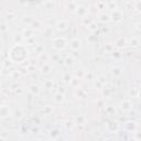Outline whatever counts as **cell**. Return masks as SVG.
<instances>
[{"label": "cell", "mask_w": 141, "mask_h": 141, "mask_svg": "<svg viewBox=\"0 0 141 141\" xmlns=\"http://www.w3.org/2000/svg\"><path fill=\"white\" fill-rule=\"evenodd\" d=\"M66 44H67V42H66V39H65V38L60 37V38H55L53 40V48L56 49V50H63V49H65Z\"/></svg>", "instance_id": "6da1fadb"}, {"label": "cell", "mask_w": 141, "mask_h": 141, "mask_svg": "<svg viewBox=\"0 0 141 141\" xmlns=\"http://www.w3.org/2000/svg\"><path fill=\"white\" fill-rule=\"evenodd\" d=\"M69 46L73 51H77V50L80 49L82 46V41L79 39H72L70 40V43H69Z\"/></svg>", "instance_id": "7a4b0ae2"}, {"label": "cell", "mask_w": 141, "mask_h": 141, "mask_svg": "<svg viewBox=\"0 0 141 141\" xmlns=\"http://www.w3.org/2000/svg\"><path fill=\"white\" fill-rule=\"evenodd\" d=\"M120 108H121V110H124V111H129V110H131V108H132V103L127 99L122 100V102L120 103Z\"/></svg>", "instance_id": "3957f363"}, {"label": "cell", "mask_w": 141, "mask_h": 141, "mask_svg": "<svg viewBox=\"0 0 141 141\" xmlns=\"http://www.w3.org/2000/svg\"><path fill=\"white\" fill-rule=\"evenodd\" d=\"M110 17H111V20H114L115 22H120L122 20V18H124L121 11H119V10H117V9L114 10V12H113V14Z\"/></svg>", "instance_id": "277c9868"}, {"label": "cell", "mask_w": 141, "mask_h": 141, "mask_svg": "<svg viewBox=\"0 0 141 141\" xmlns=\"http://www.w3.org/2000/svg\"><path fill=\"white\" fill-rule=\"evenodd\" d=\"M76 14L77 16H79V17H83V18H85V17H87V14H88V9L87 8H85L84 6H78L77 7V9H76Z\"/></svg>", "instance_id": "5b68a950"}, {"label": "cell", "mask_w": 141, "mask_h": 141, "mask_svg": "<svg viewBox=\"0 0 141 141\" xmlns=\"http://www.w3.org/2000/svg\"><path fill=\"white\" fill-rule=\"evenodd\" d=\"M127 45H128V42L125 38H118L115 41V46H117L119 49H124V48L127 46Z\"/></svg>", "instance_id": "8992f818"}, {"label": "cell", "mask_w": 141, "mask_h": 141, "mask_svg": "<svg viewBox=\"0 0 141 141\" xmlns=\"http://www.w3.org/2000/svg\"><path fill=\"white\" fill-rule=\"evenodd\" d=\"M0 116H1V118H6V117H8V116H10L9 106H7V105L1 106V108H0Z\"/></svg>", "instance_id": "52a82bcc"}, {"label": "cell", "mask_w": 141, "mask_h": 141, "mask_svg": "<svg viewBox=\"0 0 141 141\" xmlns=\"http://www.w3.org/2000/svg\"><path fill=\"white\" fill-rule=\"evenodd\" d=\"M67 28H68V24H67V22L65 21V20H60V21H57L56 29L58 30V31H65Z\"/></svg>", "instance_id": "ba28073f"}, {"label": "cell", "mask_w": 141, "mask_h": 141, "mask_svg": "<svg viewBox=\"0 0 141 141\" xmlns=\"http://www.w3.org/2000/svg\"><path fill=\"white\" fill-rule=\"evenodd\" d=\"M75 96H76L77 98L83 99V98L86 97V92H85L84 89H82V88H76V92H75Z\"/></svg>", "instance_id": "9c48e42d"}, {"label": "cell", "mask_w": 141, "mask_h": 141, "mask_svg": "<svg viewBox=\"0 0 141 141\" xmlns=\"http://www.w3.org/2000/svg\"><path fill=\"white\" fill-rule=\"evenodd\" d=\"M110 20H111V17L109 16V14H106V13H103L99 16V21L103 22V23H106V22H109Z\"/></svg>", "instance_id": "30bf717a"}, {"label": "cell", "mask_w": 141, "mask_h": 141, "mask_svg": "<svg viewBox=\"0 0 141 141\" xmlns=\"http://www.w3.org/2000/svg\"><path fill=\"white\" fill-rule=\"evenodd\" d=\"M69 83H70V86L74 87V88H78V87H79V85H80V83H79V78H78V77L70 78Z\"/></svg>", "instance_id": "8fae6325"}, {"label": "cell", "mask_w": 141, "mask_h": 141, "mask_svg": "<svg viewBox=\"0 0 141 141\" xmlns=\"http://www.w3.org/2000/svg\"><path fill=\"white\" fill-rule=\"evenodd\" d=\"M85 122H86V118H85V116L79 115V116H77V117H75V124H77V125H84Z\"/></svg>", "instance_id": "7c38bea8"}, {"label": "cell", "mask_w": 141, "mask_h": 141, "mask_svg": "<svg viewBox=\"0 0 141 141\" xmlns=\"http://www.w3.org/2000/svg\"><path fill=\"white\" fill-rule=\"evenodd\" d=\"M22 35H23L24 38H27V39L32 38L33 37V29H24Z\"/></svg>", "instance_id": "4fadbf2b"}, {"label": "cell", "mask_w": 141, "mask_h": 141, "mask_svg": "<svg viewBox=\"0 0 141 141\" xmlns=\"http://www.w3.org/2000/svg\"><path fill=\"white\" fill-rule=\"evenodd\" d=\"M51 69H52L51 65H50L49 63H44V65H43L42 68H41V72L43 74H49L50 72H51Z\"/></svg>", "instance_id": "5bb4252c"}, {"label": "cell", "mask_w": 141, "mask_h": 141, "mask_svg": "<svg viewBox=\"0 0 141 141\" xmlns=\"http://www.w3.org/2000/svg\"><path fill=\"white\" fill-rule=\"evenodd\" d=\"M128 44H130V45H131V46H133V48H136V46H138V45L140 44V40H139L137 37H132L131 39H130V42H129Z\"/></svg>", "instance_id": "9a60e30c"}, {"label": "cell", "mask_w": 141, "mask_h": 141, "mask_svg": "<svg viewBox=\"0 0 141 141\" xmlns=\"http://www.w3.org/2000/svg\"><path fill=\"white\" fill-rule=\"evenodd\" d=\"M29 90L32 95H39V93H40V88H39L38 85H31Z\"/></svg>", "instance_id": "2e32d148"}, {"label": "cell", "mask_w": 141, "mask_h": 141, "mask_svg": "<svg viewBox=\"0 0 141 141\" xmlns=\"http://www.w3.org/2000/svg\"><path fill=\"white\" fill-rule=\"evenodd\" d=\"M136 128H137V125H136V122L129 121V122L126 124V129H127L128 131H134Z\"/></svg>", "instance_id": "e0dca14e"}, {"label": "cell", "mask_w": 141, "mask_h": 141, "mask_svg": "<svg viewBox=\"0 0 141 141\" xmlns=\"http://www.w3.org/2000/svg\"><path fill=\"white\" fill-rule=\"evenodd\" d=\"M43 34L45 35V37H53V35H54V31H53V29L51 27H46V28L44 29Z\"/></svg>", "instance_id": "ac0fdd59"}, {"label": "cell", "mask_w": 141, "mask_h": 141, "mask_svg": "<svg viewBox=\"0 0 141 141\" xmlns=\"http://www.w3.org/2000/svg\"><path fill=\"white\" fill-rule=\"evenodd\" d=\"M77 4H76V2L75 1H70L68 4H67V9L69 10V11H72V12H75L76 11V9H77Z\"/></svg>", "instance_id": "d6986e66"}, {"label": "cell", "mask_w": 141, "mask_h": 141, "mask_svg": "<svg viewBox=\"0 0 141 141\" xmlns=\"http://www.w3.org/2000/svg\"><path fill=\"white\" fill-rule=\"evenodd\" d=\"M54 100L56 103H62L63 100H64V94H62V93H56L55 94V96H54Z\"/></svg>", "instance_id": "ffe728a7"}, {"label": "cell", "mask_w": 141, "mask_h": 141, "mask_svg": "<svg viewBox=\"0 0 141 141\" xmlns=\"http://www.w3.org/2000/svg\"><path fill=\"white\" fill-rule=\"evenodd\" d=\"M111 74L116 77H119L120 75L122 74V72H121V69H120L119 67H113L111 68Z\"/></svg>", "instance_id": "44dd1931"}, {"label": "cell", "mask_w": 141, "mask_h": 141, "mask_svg": "<svg viewBox=\"0 0 141 141\" xmlns=\"http://www.w3.org/2000/svg\"><path fill=\"white\" fill-rule=\"evenodd\" d=\"M31 27H32V29L34 30V29H37V30H39L40 28L42 27V23L39 21V20H34V21L31 23Z\"/></svg>", "instance_id": "7402d4cb"}, {"label": "cell", "mask_w": 141, "mask_h": 141, "mask_svg": "<svg viewBox=\"0 0 141 141\" xmlns=\"http://www.w3.org/2000/svg\"><path fill=\"white\" fill-rule=\"evenodd\" d=\"M64 63L66 66H72V65L74 64V58L72 56H67L66 58L64 60Z\"/></svg>", "instance_id": "603a6c76"}, {"label": "cell", "mask_w": 141, "mask_h": 141, "mask_svg": "<svg viewBox=\"0 0 141 141\" xmlns=\"http://www.w3.org/2000/svg\"><path fill=\"white\" fill-rule=\"evenodd\" d=\"M11 76H12V78H14V79H18V78H20V77L22 76V74H21V72H20V70H12Z\"/></svg>", "instance_id": "cb8c5ba5"}, {"label": "cell", "mask_w": 141, "mask_h": 141, "mask_svg": "<svg viewBox=\"0 0 141 141\" xmlns=\"http://www.w3.org/2000/svg\"><path fill=\"white\" fill-rule=\"evenodd\" d=\"M23 39H24V37H23L22 34H18V35L14 37V43H16V44H20V43L23 41Z\"/></svg>", "instance_id": "d4e9b609"}, {"label": "cell", "mask_w": 141, "mask_h": 141, "mask_svg": "<svg viewBox=\"0 0 141 141\" xmlns=\"http://www.w3.org/2000/svg\"><path fill=\"white\" fill-rule=\"evenodd\" d=\"M22 109L21 108H17L16 109V111H14V117H16L17 119H20V118H22Z\"/></svg>", "instance_id": "484cf974"}, {"label": "cell", "mask_w": 141, "mask_h": 141, "mask_svg": "<svg viewBox=\"0 0 141 141\" xmlns=\"http://www.w3.org/2000/svg\"><path fill=\"white\" fill-rule=\"evenodd\" d=\"M44 7L46 9H53L54 8V1L53 0H48V1L44 3Z\"/></svg>", "instance_id": "4316f807"}, {"label": "cell", "mask_w": 141, "mask_h": 141, "mask_svg": "<svg viewBox=\"0 0 141 141\" xmlns=\"http://www.w3.org/2000/svg\"><path fill=\"white\" fill-rule=\"evenodd\" d=\"M58 136H60V132L57 130H52V131L50 132V138L51 139H57Z\"/></svg>", "instance_id": "83f0119b"}, {"label": "cell", "mask_w": 141, "mask_h": 141, "mask_svg": "<svg viewBox=\"0 0 141 141\" xmlns=\"http://www.w3.org/2000/svg\"><path fill=\"white\" fill-rule=\"evenodd\" d=\"M44 86H45V88H48V89L53 88V86H54V82H53V80H46V82L44 83Z\"/></svg>", "instance_id": "f1b7e54d"}, {"label": "cell", "mask_w": 141, "mask_h": 141, "mask_svg": "<svg viewBox=\"0 0 141 141\" xmlns=\"http://www.w3.org/2000/svg\"><path fill=\"white\" fill-rule=\"evenodd\" d=\"M33 21H34V19H33L32 17H30V16L23 18V22H24V23H27V24H31Z\"/></svg>", "instance_id": "f546056e"}, {"label": "cell", "mask_w": 141, "mask_h": 141, "mask_svg": "<svg viewBox=\"0 0 141 141\" xmlns=\"http://www.w3.org/2000/svg\"><path fill=\"white\" fill-rule=\"evenodd\" d=\"M85 74H86V73H85V70L84 69H77L76 70V73H75V75H76V77H84L85 76Z\"/></svg>", "instance_id": "4dcf8cb0"}, {"label": "cell", "mask_w": 141, "mask_h": 141, "mask_svg": "<svg viewBox=\"0 0 141 141\" xmlns=\"http://www.w3.org/2000/svg\"><path fill=\"white\" fill-rule=\"evenodd\" d=\"M52 111H53V108L51 107V106H46V107H44V109H43L44 115H50Z\"/></svg>", "instance_id": "1f68e13d"}, {"label": "cell", "mask_w": 141, "mask_h": 141, "mask_svg": "<svg viewBox=\"0 0 141 141\" xmlns=\"http://www.w3.org/2000/svg\"><path fill=\"white\" fill-rule=\"evenodd\" d=\"M88 29L90 30V31H93V32H95V31H96V30L98 29V27H97V24H96V23H95V22H92V23H90V24H89V26H88Z\"/></svg>", "instance_id": "d6a6232c"}, {"label": "cell", "mask_w": 141, "mask_h": 141, "mask_svg": "<svg viewBox=\"0 0 141 141\" xmlns=\"http://www.w3.org/2000/svg\"><path fill=\"white\" fill-rule=\"evenodd\" d=\"M92 22H94L93 21V20L92 19H88V17H85V18H83V24H85V26H89V24L90 23H92Z\"/></svg>", "instance_id": "836d02e7"}, {"label": "cell", "mask_w": 141, "mask_h": 141, "mask_svg": "<svg viewBox=\"0 0 141 141\" xmlns=\"http://www.w3.org/2000/svg\"><path fill=\"white\" fill-rule=\"evenodd\" d=\"M94 87L96 88V89H102V88L104 87V85L100 83L98 79H96V82H95V84H94Z\"/></svg>", "instance_id": "e575fe53"}, {"label": "cell", "mask_w": 141, "mask_h": 141, "mask_svg": "<svg viewBox=\"0 0 141 141\" xmlns=\"http://www.w3.org/2000/svg\"><path fill=\"white\" fill-rule=\"evenodd\" d=\"M97 79H98V80H99V82H100V83H102L103 85H105L106 83H107V79H106V77L104 76V75H99V76L97 77Z\"/></svg>", "instance_id": "d590c367"}, {"label": "cell", "mask_w": 141, "mask_h": 141, "mask_svg": "<svg viewBox=\"0 0 141 141\" xmlns=\"http://www.w3.org/2000/svg\"><path fill=\"white\" fill-rule=\"evenodd\" d=\"M134 9L137 10L138 12H141V0H139V1L134 3Z\"/></svg>", "instance_id": "8d00e7d4"}, {"label": "cell", "mask_w": 141, "mask_h": 141, "mask_svg": "<svg viewBox=\"0 0 141 141\" xmlns=\"http://www.w3.org/2000/svg\"><path fill=\"white\" fill-rule=\"evenodd\" d=\"M138 93H139V90L137 88H132V89H130V92H129V94L131 95V96H138Z\"/></svg>", "instance_id": "74e56055"}, {"label": "cell", "mask_w": 141, "mask_h": 141, "mask_svg": "<svg viewBox=\"0 0 141 141\" xmlns=\"http://www.w3.org/2000/svg\"><path fill=\"white\" fill-rule=\"evenodd\" d=\"M35 51H37V53L41 54V53H43V51H44V48L42 46V45H38V46L35 48Z\"/></svg>", "instance_id": "f35d334b"}, {"label": "cell", "mask_w": 141, "mask_h": 141, "mask_svg": "<svg viewBox=\"0 0 141 141\" xmlns=\"http://www.w3.org/2000/svg\"><path fill=\"white\" fill-rule=\"evenodd\" d=\"M14 19V13L13 12H10V14L8 13L7 14V20H9V21H11V20Z\"/></svg>", "instance_id": "ab89813d"}, {"label": "cell", "mask_w": 141, "mask_h": 141, "mask_svg": "<svg viewBox=\"0 0 141 141\" xmlns=\"http://www.w3.org/2000/svg\"><path fill=\"white\" fill-rule=\"evenodd\" d=\"M40 58H41V60H44V61H46V60L49 58V56H48V55L43 52V53L40 54Z\"/></svg>", "instance_id": "60d3db41"}, {"label": "cell", "mask_w": 141, "mask_h": 141, "mask_svg": "<svg viewBox=\"0 0 141 141\" xmlns=\"http://www.w3.org/2000/svg\"><path fill=\"white\" fill-rule=\"evenodd\" d=\"M134 139H136V140H141V132H136Z\"/></svg>", "instance_id": "b9f144b4"}, {"label": "cell", "mask_w": 141, "mask_h": 141, "mask_svg": "<svg viewBox=\"0 0 141 141\" xmlns=\"http://www.w3.org/2000/svg\"><path fill=\"white\" fill-rule=\"evenodd\" d=\"M109 9L116 10V3H115V2H110V3H109Z\"/></svg>", "instance_id": "7bdbcfd3"}, {"label": "cell", "mask_w": 141, "mask_h": 141, "mask_svg": "<svg viewBox=\"0 0 141 141\" xmlns=\"http://www.w3.org/2000/svg\"><path fill=\"white\" fill-rule=\"evenodd\" d=\"M109 94H110V90L108 88H105L104 89V95L105 96H109Z\"/></svg>", "instance_id": "ee69618b"}, {"label": "cell", "mask_w": 141, "mask_h": 141, "mask_svg": "<svg viewBox=\"0 0 141 141\" xmlns=\"http://www.w3.org/2000/svg\"><path fill=\"white\" fill-rule=\"evenodd\" d=\"M136 29H137L138 31H141V21H140V22H138L137 24H136Z\"/></svg>", "instance_id": "f6af8a7d"}, {"label": "cell", "mask_w": 141, "mask_h": 141, "mask_svg": "<svg viewBox=\"0 0 141 141\" xmlns=\"http://www.w3.org/2000/svg\"><path fill=\"white\" fill-rule=\"evenodd\" d=\"M6 30H7V27H6V24H4V23H2V24H1V31H2V32H4V31H6Z\"/></svg>", "instance_id": "bcb514c9"}, {"label": "cell", "mask_w": 141, "mask_h": 141, "mask_svg": "<svg viewBox=\"0 0 141 141\" xmlns=\"http://www.w3.org/2000/svg\"><path fill=\"white\" fill-rule=\"evenodd\" d=\"M85 76H86L87 78H89V79H92V77H93V74H92V73H89V74H87V73H86V74H85Z\"/></svg>", "instance_id": "7dc6e473"}, {"label": "cell", "mask_w": 141, "mask_h": 141, "mask_svg": "<svg viewBox=\"0 0 141 141\" xmlns=\"http://www.w3.org/2000/svg\"><path fill=\"white\" fill-rule=\"evenodd\" d=\"M94 39H95V38L93 37V35H90V37H89V39H87V40H88V41H89L90 43H92V42L94 41Z\"/></svg>", "instance_id": "c3c4849f"}, {"label": "cell", "mask_w": 141, "mask_h": 141, "mask_svg": "<svg viewBox=\"0 0 141 141\" xmlns=\"http://www.w3.org/2000/svg\"><path fill=\"white\" fill-rule=\"evenodd\" d=\"M58 93H62V94H65V89L61 87V88H60V89H58Z\"/></svg>", "instance_id": "681fc988"}, {"label": "cell", "mask_w": 141, "mask_h": 141, "mask_svg": "<svg viewBox=\"0 0 141 141\" xmlns=\"http://www.w3.org/2000/svg\"><path fill=\"white\" fill-rule=\"evenodd\" d=\"M17 94H22V89H17Z\"/></svg>", "instance_id": "f907efd6"}, {"label": "cell", "mask_w": 141, "mask_h": 141, "mask_svg": "<svg viewBox=\"0 0 141 141\" xmlns=\"http://www.w3.org/2000/svg\"><path fill=\"white\" fill-rule=\"evenodd\" d=\"M138 96H139V98H140V100H141V90H139V93H138Z\"/></svg>", "instance_id": "816d5d0a"}, {"label": "cell", "mask_w": 141, "mask_h": 141, "mask_svg": "<svg viewBox=\"0 0 141 141\" xmlns=\"http://www.w3.org/2000/svg\"><path fill=\"white\" fill-rule=\"evenodd\" d=\"M2 1H6V0H2Z\"/></svg>", "instance_id": "f5cc1de1"}, {"label": "cell", "mask_w": 141, "mask_h": 141, "mask_svg": "<svg viewBox=\"0 0 141 141\" xmlns=\"http://www.w3.org/2000/svg\"><path fill=\"white\" fill-rule=\"evenodd\" d=\"M140 75H141V74H140Z\"/></svg>", "instance_id": "db71d44e"}]
</instances>
